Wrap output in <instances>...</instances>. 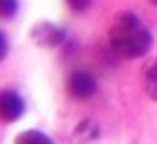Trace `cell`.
<instances>
[{
	"mask_svg": "<svg viewBox=\"0 0 157 144\" xmlns=\"http://www.w3.org/2000/svg\"><path fill=\"white\" fill-rule=\"evenodd\" d=\"M110 49L123 59H138L144 57L153 47V34L147 24L132 11L119 13L108 30Z\"/></svg>",
	"mask_w": 157,
	"mask_h": 144,
	"instance_id": "obj_1",
	"label": "cell"
},
{
	"mask_svg": "<svg viewBox=\"0 0 157 144\" xmlns=\"http://www.w3.org/2000/svg\"><path fill=\"white\" fill-rule=\"evenodd\" d=\"M30 38L40 49H57L68 38V32L53 21H38L30 28Z\"/></svg>",
	"mask_w": 157,
	"mask_h": 144,
	"instance_id": "obj_2",
	"label": "cell"
},
{
	"mask_svg": "<svg viewBox=\"0 0 157 144\" xmlns=\"http://www.w3.org/2000/svg\"><path fill=\"white\" fill-rule=\"evenodd\" d=\"M66 91L68 96L77 102H85L98 91V81L94 78V74L85 70H75L68 74L66 78Z\"/></svg>",
	"mask_w": 157,
	"mask_h": 144,
	"instance_id": "obj_3",
	"label": "cell"
},
{
	"mask_svg": "<svg viewBox=\"0 0 157 144\" xmlns=\"http://www.w3.org/2000/svg\"><path fill=\"white\" fill-rule=\"evenodd\" d=\"M26 102L13 89H2L0 91V121L2 123H15L24 117Z\"/></svg>",
	"mask_w": 157,
	"mask_h": 144,
	"instance_id": "obj_4",
	"label": "cell"
},
{
	"mask_svg": "<svg viewBox=\"0 0 157 144\" xmlns=\"http://www.w3.org/2000/svg\"><path fill=\"white\" fill-rule=\"evenodd\" d=\"M100 125L94 119H83L75 127L72 131V140L77 144H94L96 140H100Z\"/></svg>",
	"mask_w": 157,
	"mask_h": 144,
	"instance_id": "obj_5",
	"label": "cell"
},
{
	"mask_svg": "<svg viewBox=\"0 0 157 144\" xmlns=\"http://www.w3.org/2000/svg\"><path fill=\"white\" fill-rule=\"evenodd\" d=\"M142 87L147 91V96L153 102H157V57H151L142 64Z\"/></svg>",
	"mask_w": 157,
	"mask_h": 144,
	"instance_id": "obj_6",
	"label": "cell"
},
{
	"mask_svg": "<svg viewBox=\"0 0 157 144\" xmlns=\"http://www.w3.org/2000/svg\"><path fill=\"white\" fill-rule=\"evenodd\" d=\"M15 144H55V142L47 134H43L38 129H28V131H21L15 138Z\"/></svg>",
	"mask_w": 157,
	"mask_h": 144,
	"instance_id": "obj_7",
	"label": "cell"
},
{
	"mask_svg": "<svg viewBox=\"0 0 157 144\" xmlns=\"http://www.w3.org/2000/svg\"><path fill=\"white\" fill-rule=\"evenodd\" d=\"M19 11V0H0V19H13Z\"/></svg>",
	"mask_w": 157,
	"mask_h": 144,
	"instance_id": "obj_8",
	"label": "cell"
},
{
	"mask_svg": "<svg viewBox=\"0 0 157 144\" xmlns=\"http://www.w3.org/2000/svg\"><path fill=\"white\" fill-rule=\"evenodd\" d=\"M66 4L70 6V11H75V13H83V11L89 9L91 0H66Z\"/></svg>",
	"mask_w": 157,
	"mask_h": 144,
	"instance_id": "obj_9",
	"label": "cell"
},
{
	"mask_svg": "<svg viewBox=\"0 0 157 144\" xmlns=\"http://www.w3.org/2000/svg\"><path fill=\"white\" fill-rule=\"evenodd\" d=\"M6 53H9V40H6V36L0 32V62L6 57Z\"/></svg>",
	"mask_w": 157,
	"mask_h": 144,
	"instance_id": "obj_10",
	"label": "cell"
},
{
	"mask_svg": "<svg viewBox=\"0 0 157 144\" xmlns=\"http://www.w3.org/2000/svg\"><path fill=\"white\" fill-rule=\"evenodd\" d=\"M149 2H151V4H153V6H157V0H149Z\"/></svg>",
	"mask_w": 157,
	"mask_h": 144,
	"instance_id": "obj_11",
	"label": "cell"
}]
</instances>
